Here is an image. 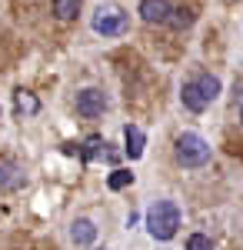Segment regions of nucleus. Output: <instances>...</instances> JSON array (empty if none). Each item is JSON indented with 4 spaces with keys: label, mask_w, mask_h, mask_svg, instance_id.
<instances>
[{
    "label": "nucleus",
    "mask_w": 243,
    "mask_h": 250,
    "mask_svg": "<svg viewBox=\"0 0 243 250\" xmlns=\"http://www.w3.org/2000/svg\"><path fill=\"white\" fill-rule=\"evenodd\" d=\"M180 227V207L173 200H157L147 210V230L153 240H170Z\"/></svg>",
    "instance_id": "1"
},
{
    "label": "nucleus",
    "mask_w": 243,
    "mask_h": 250,
    "mask_svg": "<svg viewBox=\"0 0 243 250\" xmlns=\"http://www.w3.org/2000/svg\"><path fill=\"white\" fill-rule=\"evenodd\" d=\"M177 160L183 167H203L210 160V144L200 134H183L177 140Z\"/></svg>",
    "instance_id": "2"
},
{
    "label": "nucleus",
    "mask_w": 243,
    "mask_h": 250,
    "mask_svg": "<svg viewBox=\"0 0 243 250\" xmlns=\"http://www.w3.org/2000/svg\"><path fill=\"white\" fill-rule=\"evenodd\" d=\"M94 30L103 37H117V34L127 30V14L120 7H100L94 14Z\"/></svg>",
    "instance_id": "3"
},
{
    "label": "nucleus",
    "mask_w": 243,
    "mask_h": 250,
    "mask_svg": "<svg viewBox=\"0 0 243 250\" xmlns=\"http://www.w3.org/2000/svg\"><path fill=\"white\" fill-rule=\"evenodd\" d=\"M103 110H107V97L100 94V90L87 87V90H80V94H77V114H83V117H100Z\"/></svg>",
    "instance_id": "4"
},
{
    "label": "nucleus",
    "mask_w": 243,
    "mask_h": 250,
    "mask_svg": "<svg viewBox=\"0 0 243 250\" xmlns=\"http://www.w3.org/2000/svg\"><path fill=\"white\" fill-rule=\"evenodd\" d=\"M180 100H183V107H187V110H193V114H200V110H206V107H210V100H206V94L200 90V83H197V80L183 83Z\"/></svg>",
    "instance_id": "5"
},
{
    "label": "nucleus",
    "mask_w": 243,
    "mask_h": 250,
    "mask_svg": "<svg viewBox=\"0 0 243 250\" xmlns=\"http://www.w3.org/2000/svg\"><path fill=\"white\" fill-rule=\"evenodd\" d=\"M170 3L167 0H143L140 3V17L147 20V23H170Z\"/></svg>",
    "instance_id": "6"
},
{
    "label": "nucleus",
    "mask_w": 243,
    "mask_h": 250,
    "mask_svg": "<svg viewBox=\"0 0 243 250\" xmlns=\"http://www.w3.org/2000/svg\"><path fill=\"white\" fill-rule=\"evenodd\" d=\"M70 240H74L77 247H87V244H94L97 240V227H94V220H74V227H70Z\"/></svg>",
    "instance_id": "7"
},
{
    "label": "nucleus",
    "mask_w": 243,
    "mask_h": 250,
    "mask_svg": "<svg viewBox=\"0 0 243 250\" xmlns=\"http://www.w3.org/2000/svg\"><path fill=\"white\" fill-rule=\"evenodd\" d=\"M123 140H127V157L137 160V157H143V144H147V137L140 127H127L123 130Z\"/></svg>",
    "instance_id": "8"
},
{
    "label": "nucleus",
    "mask_w": 243,
    "mask_h": 250,
    "mask_svg": "<svg viewBox=\"0 0 243 250\" xmlns=\"http://www.w3.org/2000/svg\"><path fill=\"white\" fill-rule=\"evenodd\" d=\"M20 184H23V173L14 164H0V187L3 190H17Z\"/></svg>",
    "instance_id": "9"
},
{
    "label": "nucleus",
    "mask_w": 243,
    "mask_h": 250,
    "mask_svg": "<svg viewBox=\"0 0 243 250\" xmlns=\"http://www.w3.org/2000/svg\"><path fill=\"white\" fill-rule=\"evenodd\" d=\"M14 100H17V110H20V114H27V117L40 114V100L30 94V90H17V97H14Z\"/></svg>",
    "instance_id": "10"
},
{
    "label": "nucleus",
    "mask_w": 243,
    "mask_h": 250,
    "mask_svg": "<svg viewBox=\"0 0 243 250\" xmlns=\"http://www.w3.org/2000/svg\"><path fill=\"white\" fill-rule=\"evenodd\" d=\"M80 154H83V160L90 164V160H97V157L107 154V140H103V137H87V144H83Z\"/></svg>",
    "instance_id": "11"
},
{
    "label": "nucleus",
    "mask_w": 243,
    "mask_h": 250,
    "mask_svg": "<svg viewBox=\"0 0 243 250\" xmlns=\"http://www.w3.org/2000/svg\"><path fill=\"white\" fill-rule=\"evenodd\" d=\"M80 10V0H54V14L60 20H74Z\"/></svg>",
    "instance_id": "12"
},
{
    "label": "nucleus",
    "mask_w": 243,
    "mask_h": 250,
    "mask_svg": "<svg viewBox=\"0 0 243 250\" xmlns=\"http://www.w3.org/2000/svg\"><path fill=\"white\" fill-rule=\"evenodd\" d=\"M170 23H173L177 30H187L190 23H193V10H190V7H177V10L170 14Z\"/></svg>",
    "instance_id": "13"
},
{
    "label": "nucleus",
    "mask_w": 243,
    "mask_h": 250,
    "mask_svg": "<svg viewBox=\"0 0 243 250\" xmlns=\"http://www.w3.org/2000/svg\"><path fill=\"white\" fill-rule=\"evenodd\" d=\"M197 83H200V90L206 94V100H217V94H220V80L217 77L203 74V77H197Z\"/></svg>",
    "instance_id": "14"
},
{
    "label": "nucleus",
    "mask_w": 243,
    "mask_h": 250,
    "mask_svg": "<svg viewBox=\"0 0 243 250\" xmlns=\"http://www.w3.org/2000/svg\"><path fill=\"white\" fill-rule=\"evenodd\" d=\"M130 180H133V173H130V170H113L110 177H107V187H110V190H123Z\"/></svg>",
    "instance_id": "15"
},
{
    "label": "nucleus",
    "mask_w": 243,
    "mask_h": 250,
    "mask_svg": "<svg viewBox=\"0 0 243 250\" xmlns=\"http://www.w3.org/2000/svg\"><path fill=\"white\" fill-rule=\"evenodd\" d=\"M187 250H213V244H210V237H203V233H193L187 240Z\"/></svg>",
    "instance_id": "16"
},
{
    "label": "nucleus",
    "mask_w": 243,
    "mask_h": 250,
    "mask_svg": "<svg viewBox=\"0 0 243 250\" xmlns=\"http://www.w3.org/2000/svg\"><path fill=\"white\" fill-rule=\"evenodd\" d=\"M240 120H243V114H240Z\"/></svg>",
    "instance_id": "17"
}]
</instances>
